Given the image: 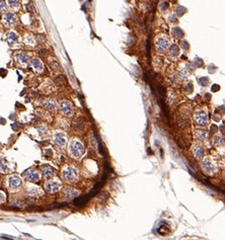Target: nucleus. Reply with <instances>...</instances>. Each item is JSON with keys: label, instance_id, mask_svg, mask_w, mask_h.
I'll use <instances>...</instances> for the list:
<instances>
[{"label": "nucleus", "instance_id": "nucleus-2", "mask_svg": "<svg viewBox=\"0 0 225 240\" xmlns=\"http://www.w3.org/2000/svg\"><path fill=\"white\" fill-rule=\"evenodd\" d=\"M51 142L54 146H56L58 149L64 150L68 146V136L67 133L63 130H55L51 134Z\"/></svg>", "mask_w": 225, "mask_h": 240}, {"label": "nucleus", "instance_id": "nucleus-7", "mask_svg": "<svg viewBox=\"0 0 225 240\" xmlns=\"http://www.w3.org/2000/svg\"><path fill=\"white\" fill-rule=\"evenodd\" d=\"M58 107H59V109H60L61 113H62L63 116H65V117H72L73 116L74 107H73V105H72L69 100H66V99L61 100V101L59 102Z\"/></svg>", "mask_w": 225, "mask_h": 240}, {"label": "nucleus", "instance_id": "nucleus-16", "mask_svg": "<svg viewBox=\"0 0 225 240\" xmlns=\"http://www.w3.org/2000/svg\"><path fill=\"white\" fill-rule=\"evenodd\" d=\"M63 193H64L65 197H66L68 200H73V199H75L76 197L79 196V191H78L76 189H74V187H65V189H63Z\"/></svg>", "mask_w": 225, "mask_h": 240}, {"label": "nucleus", "instance_id": "nucleus-21", "mask_svg": "<svg viewBox=\"0 0 225 240\" xmlns=\"http://www.w3.org/2000/svg\"><path fill=\"white\" fill-rule=\"evenodd\" d=\"M195 136H196V138L199 141L205 142V141L208 140V134L205 131H203V130H197L196 133H195Z\"/></svg>", "mask_w": 225, "mask_h": 240}, {"label": "nucleus", "instance_id": "nucleus-22", "mask_svg": "<svg viewBox=\"0 0 225 240\" xmlns=\"http://www.w3.org/2000/svg\"><path fill=\"white\" fill-rule=\"evenodd\" d=\"M7 4H8L9 8H11L14 11H18L20 9L19 0H7Z\"/></svg>", "mask_w": 225, "mask_h": 240}, {"label": "nucleus", "instance_id": "nucleus-14", "mask_svg": "<svg viewBox=\"0 0 225 240\" xmlns=\"http://www.w3.org/2000/svg\"><path fill=\"white\" fill-rule=\"evenodd\" d=\"M31 67L36 73H41L44 70V64L39 58H33L31 60Z\"/></svg>", "mask_w": 225, "mask_h": 240}, {"label": "nucleus", "instance_id": "nucleus-10", "mask_svg": "<svg viewBox=\"0 0 225 240\" xmlns=\"http://www.w3.org/2000/svg\"><path fill=\"white\" fill-rule=\"evenodd\" d=\"M195 121L199 126H206L208 124V113L203 109L197 111L195 113Z\"/></svg>", "mask_w": 225, "mask_h": 240}, {"label": "nucleus", "instance_id": "nucleus-13", "mask_svg": "<svg viewBox=\"0 0 225 240\" xmlns=\"http://www.w3.org/2000/svg\"><path fill=\"white\" fill-rule=\"evenodd\" d=\"M2 22L7 27H13L16 25V17L12 12H7L3 15Z\"/></svg>", "mask_w": 225, "mask_h": 240}, {"label": "nucleus", "instance_id": "nucleus-6", "mask_svg": "<svg viewBox=\"0 0 225 240\" xmlns=\"http://www.w3.org/2000/svg\"><path fill=\"white\" fill-rule=\"evenodd\" d=\"M170 40L166 38L165 36H159L155 41V48L156 51L159 54H163L170 49Z\"/></svg>", "mask_w": 225, "mask_h": 240}, {"label": "nucleus", "instance_id": "nucleus-18", "mask_svg": "<svg viewBox=\"0 0 225 240\" xmlns=\"http://www.w3.org/2000/svg\"><path fill=\"white\" fill-rule=\"evenodd\" d=\"M42 172H43V176L46 179H51V178L55 177V174H56L55 170L51 166H43Z\"/></svg>", "mask_w": 225, "mask_h": 240}, {"label": "nucleus", "instance_id": "nucleus-12", "mask_svg": "<svg viewBox=\"0 0 225 240\" xmlns=\"http://www.w3.org/2000/svg\"><path fill=\"white\" fill-rule=\"evenodd\" d=\"M15 61L17 62V64L19 65L20 67L25 68V67H27V65H29V56H27V53H25V52H18V53L15 55Z\"/></svg>", "mask_w": 225, "mask_h": 240}, {"label": "nucleus", "instance_id": "nucleus-24", "mask_svg": "<svg viewBox=\"0 0 225 240\" xmlns=\"http://www.w3.org/2000/svg\"><path fill=\"white\" fill-rule=\"evenodd\" d=\"M38 134H40L41 136H43V137H46V136L48 135V128H47V126H40V127L38 128Z\"/></svg>", "mask_w": 225, "mask_h": 240}, {"label": "nucleus", "instance_id": "nucleus-26", "mask_svg": "<svg viewBox=\"0 0 225 240\" xmlns=\"http://www.w3.org/2000/svg\"><path fill=\"white\" fill-rule=\"evenodd\" d=\"M221 142V137L220 136H216V137H215L214 138V144H219V143Z\"/></svg>", "mask_w": 225, "mask_h": 240}, {"label": "nucleus", "instance_id": "nucleus-1", "mask_svg": "<svg viewBox=\"0 0 225 240\" xmlns=\"http://www.w3.org/2000/svg\"><path fill=\"white\" fill-rule=\"evenodd\" d=\"M67 151L71 158L73 159H80L85 153V147L83 142L79 138L73 137L68 142Z\"/></svg>", "mask_w": 225, "mask_h": 240}, {"label": "nucleus", "instance_id": "nucleus-9", "mask_svg": "<svg viewBox=\"0 0 225 240\" xmlns=\"http://www.w3.org/2000/svg\"><path fill=\"white\" fill-rule=\"evenodd\" d=\"M202 168H203L204 172L209 175H214L217 172V166L216 163L211 160L210 158H205L202 162Z\"/></svg>", "mask_w": 225, "mask_h": 240}, {"label": "nucleus", "instance_id": "nucleus-19", "mask_svg": "<svg viewBox=\"0 0 225 240\" xmlns=\"http://www.w3.org/2000/svg\"><path fill=\"white\" fill-rule=\"evenodd\" d=\"M192 151L197 159H202L204 157V154H205L204 148L202 146H200V145H194L192 148Z\"/></svg>", "mask_w": 225, "mask_h": 240}, {"label": "nucleus", "instance_id": "nucleus-25", "mask_svg": "<svg viewBox=\"0 0 225 240\" xmlns=\"http://www.w3.org/2000/svg\"><path fill=\"white\" fill-rule=\"evenodd\" d=\"M170 55L172 56H178V48L176 46H172L170 48Z\"/></svg>", "mask_w": 225, "mask_h": 240}, {"label": "nucleus", "instance_id": "nucleus-11", "mask_svg": "<svg viewBox=\"0 0 225 240\" xmlns=\"http://www.w3.org/2000/svg\"><path fill=\"white\" fill-rule=\"evenodd\" d=\"M25 179L27 181H31V182H39L42 179V174H41L40 171L36 170V169H29L25 172Z\"/></svg>", "mask_w": 225, "mask_h": 240}, {"label": "nucleus", "instance_id": "nucleus-4", "mask_svg": "<svg viewBox=\"0 0 225 240\" xmlns=\"http://www.w3.org/2000/svg\"><path fill=\"white\" fill-rule=\"evenodd\" d=\"M25 185V181L21 176L17 174H11L6 178V187L10 193H16L20 191Z\"/></svg>", "mask_w": 225, "mask_h": 240}, {"label": "nucleus", "instance_id": "nucleus-3", "mask_svg": "<svg viewBox=\"0 0 225 240\" xmlns=\"http://www.w3.org/2000/svg\"><path fill=\"white\" fill-rule=\"evenodd\" d=\"M63 179L68 183H75L79 179V171L74 165L66 164L62 167L61 170Z\"/></svg>", "mask_w": 225, "mask_h": 240}, {"label": "nucleus", "instance_id": "nucleus-8", "mask_svg": "<svg viewBox=\"0 0 225 240\" xmlns=\"http://www.w3.org/2000/svg\"><path fill=\"white\" fill-rule=\"evenodd\" d=\"M25 191H27V193L29 197H33V198L35 197H41L44 193V191H43L42 187L35 185L31 181H27V183L25 185Z\"/></svg>", "mask_w": 225, "mask_h": 240}, {"label": "nucleus", "instance_id": "nucleus-15", "mask_svg": "<svg viewBox=\"0 0 225 240\" xmlns=\"http://www.w3.org/2000/svg\"><path fill=\"white\" fill-rule=\"evenodd\" d=\"M42 105L46 109H48V111H55L56 109H57V107H58V105H57V102H56L55 100L53 99V98H47V99L43 100Z\"/></svg>", "mask_w": 225, "mask_h": 240}, {"label": "nucleus", "instance_id": "nucleus-20", "mask_svg": "<svg viewBox=\"0 0 225 240\" xmlns=\"http://www.w3.org/2000/svg\"><path fill=\"white\" fill-rule=\"evenodd\" d=\"M23 43L27 46H29V47H35L37 44V41H36V38L31 33H27L23 37Z\"/></svg>", "mask_w": 225, "mask_h": 240}, {"label": "nucleus", "instance_id": "nucleus-23", "mask_svg": "<svg viewBox=\"0 0 225 240\" xmlns=\"http://www.w3.org/2000/svg\"><path fill=\"white\" fill-rule=\"evenodd\" d=\"M49 65H50V67H51V69L53 70L54 72H59L61 70L60 64H59L58 61L55 60V59H53V60H50L49 61Z\"/></svg>", "mask_w": 225, "mask_h": 240}, {"label": "nucleus", "instance_id": "nucleus-17", "mask_svg": "<svg viewBox=\"0 0 225 240\" xmlns=\"http://www.w3.org/2000/svg\"><path fill=\"white\" fill-rule=\"evenodd\" d=\"M7 42L10 46L12 47H16L18 46V42H19V39H18L17 33L15 31H9L8 35H7Z\"/></svg>", "mask_w": 225, "mask_h": 240}, {"label": "nucleus", "instance_id": "nucleus-5", "mask_svg": "<svg viewBox=\"0 0 225 240\" xmlns=\"http://www.w3.org/2000/svg\"><path fill=\"white\" fill-rule=\"evenodd\" d=\"M44 189L49 193H58L59 191H61V189H62V182H61L60 178L53 177L45 182Z\"/></svg>", "mask_w": 225, "mask_h": 240}, {"label": "nucleus", "instance_id": "nucleus-27", "mask_svg": "<svg viewBox=\"0 0 225 240\" xmlns=\"http://www.w3.org/2000/svg\"><path fill=\"white\" fill-rule=\"evenodd\" d=\"M5 200H6V196H5V193L1 191V203L3 204V203L5 202Z\"/></svg>", "mask_w": 225, "mask_h": 240}]
</instances>
